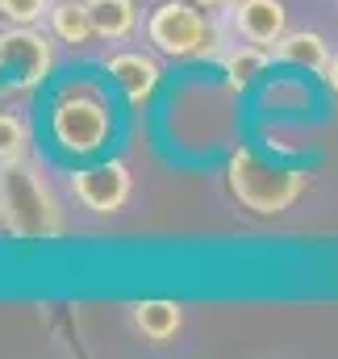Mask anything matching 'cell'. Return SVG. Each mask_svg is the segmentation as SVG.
<instances>
[{"mask_svg": "<svg viewBox=\"0 0 338 359\" xmlns=\"http://www.w3.org/2000/svg\"><path fill=\"white\" fill-rule=\"evenodd\" d=\"M226 180H230V192L259 217H280L288 213L301 192H305V172L297 168H271L263 159H255V151L238 147L230 155V168H226Z\"/></svg>", "mask_w": 338, "mask_h": 359, "instance_id": "6da1fadb", "label": "cell"}, {"mask_svg": "<svg viewBox=\"0 0 338 359\" xmlns=\"http://www.w3.org/2000/svg\"><path fill=\"white\" fill-rule=\"evenodd\" d=\"M180 322H184V309H180L175 301H138V305H134V326H138V334L151 339V343L175 339Z\"/></svg>", "mask_w": 338, "mask_h": 359, "instance_id": "9c48e42d", "label": "cell"}, {"mask_svg": "<svg viewBox=\"0 0 338 359\" xmlns=\"http://www.w3.org/2000/svg\"><path fill=\"white\" fill-rule=\"evenodd\" d=\"M50 34L67 46H88L96 38V25H92V13H88V0H55L50 8Z\"/></svg>", "mask_w": 338, "mask_h": 359, "instance_id": "ba28073f", "label": "cell"}, {"mask_svg": "<svg viewBox=\"0 0 338 359\" xmlns=\"http://www.w3.org/2000/svg\"><path fill=\"white\" fill-rule=\"evenodd\" d=\"M271 55H276V59H284V63L309 67V72H322V67L330 63V50H326L322 34H313V29H297V34H284V38L271 46Z\"/></svg>", "mask_w": 338, "mask_h": 359, "instance_id": "30bf717a", "label": "cell"}, {"mask_svg": "<svg viewBox=\"0 0 338 359\" xmlns=\"http://www.w3.org/2000/svg\"><path fill=\"white\" fill-rule=\"evenodd\" d=\"M234 25H238V34H243L247 42L271 50V46L288 34V13H284L280 0H238Z\"/></svg>", "mask_w": 338, "mask_h": 359, "instance_id": "8992f818", "label": "cell"}, {"mask_svg": "<svg viewBox=\"0 0 338 359\" xmlns=\"http://www.w3.org/2000/svg\"><path fill=\"white\" fill-rule=\"evenodd\" d=\"M192 4H201V8H209V13H217V8H230L234 0H192Z\"/></svg>", "mask_w": 338, "mask_h": 359, "instance_id": "2e32d148", "label": "cell"}, {"mask_svg": "<svg viewBox=\"0 0 338 359\" xmlns=\"http://www.w3.org/2000/svg\"><path fill=\"white\" fill-rule=\"evenodd\" d=\"M50 130H55V142L72 155H92L109 142L113 134V117H109V104L96 96L92 88H67L55 100V113H50Z\"/></svg>", "mask_w": 338, "mask_h": 359, "instance_id": "7a4b0ae2", "label": "cell"}, {"mask_svg": "<svg viewBox=\"0 0 338 359\" xmlns=\"http://www.w3.org/2000/svg\"><path fill=\"white\" fill-rule=\"evenodd\" d=\"M109 76L117 80V88L126 92V100L130 104H147L155 88H159V63L151 59V55H138V50H126V55H113L109 59Z\"/></svg>", "mask_w": 338, "mask_h": 359, "instance_id": "52a82bcc", "label": "cell"}, {"mask_svg": "<svg viewBox=\"0 0 338 359\" xmlns=\"http://www.w3.org/2000/svg\"><path fill=\"white\" fill-rule=\"evenodd\" d=\"M88 13H92L96 38H126L138 25L134 0H88Z\"/></svg>", "mask_w": 338, "mask_h": 359, "instance_id": "8fae6325", "label": "cell"}, {"mask_svg": "<svg viewBox=\"0 0 338 359\" xmlns=\"http://www.w3.org/2000/svg\"><path fill=\"white\" fill-rule=\"evenodd\" d=\"M25 151V126L17 113H0V168L17 163Z\"/></svg>", "mask_w": 338, "mask_h": 359, "instance_id": "4fadbf2b", "label": "cell"}, {"mask_svg": "<svg viewBox=\"0 0 338 359\" xmlns=\"http://www.w3.org/2000/svg\"><path fill=\"white\" fill-rule=\"evenodd\" d=\"M72 188H76V201L92 209V213H117L130 192H134V180H130V168L109 159V163H96V168H84L72 176Z\"/></svg>", "mask_w": 338, "mask_h": 359, "instance_id": "5b68a950", "label": "cell"}, {"mask_svg": "<svg viewBox=\"0 0 338 359\" xmlns=\"http://www.w3.org/2000/svg\"><path fill=\"white\" fill-rule=\"evenodd\" d=\"M267 46H255V42H243V46H234L226 59H222V72H226V80H230V88H251L255 76L267 67Z\"/></svg>", "mask_w": 338, "mask_h": 359, "instance_id": "7c38bea8", "label": "cell"}, {"mask_svg": "<svg viewBox=\"0 0 338 359\" xmlns=\"http://www.w3.org/2000/svg\"><path fill=\"white\" fill-rule=\"evenodd\" d=\"M322 76H326V84H330V92L338 96V55H330V63L322 67Z\"/></svg>", "mask_w": 338, "mask_h": 359, "instance_id": "9a60e30c", "label": "cell"}, {"mask_svg": "<svg viewBox=\"0 0 338 359\" xmlns=\"http://www.w3.org/2000/svg\"><path fill=\"white\" fill-rule=\"evenodd\" d=\"M55 55H50V42L42 34H34V25H13L0 34V72L17 76V84H38L46 72H50Z\"/></svg>", "mask_w": 338, "mask_h": 359, "instance_id": "277c9868", "label": "cell"}, {"mask_svg": "<svg viewBox=\"0 0 338 359\" xmlns=\"http://www.w3.org/2000/svg\"><path fill=\"white\" fill-rule=\"evenodd\" d=\"M50 0H0V17L8 25H38L50 17Z\"/></svg>", "mask_w": 338, "mask_h": 359, "instance_id": "5bb4252c", "label": "cell"}, {"mask_svg": "<svg viewBox=\"0 0 338 359\" xmlns=\"http://www.w3.org/2000/svg\"><path fill=\"white\" fill-rule=\"evenodd\" d=\"M147 38L168 59H201L217 46V29L205 21L201 4H184V0H163L147 17Z\"/></svg>", "mask_w": 338, "mask_h": 359, "instance_id": "3957f363", "label": "cell"}]
</instances>
